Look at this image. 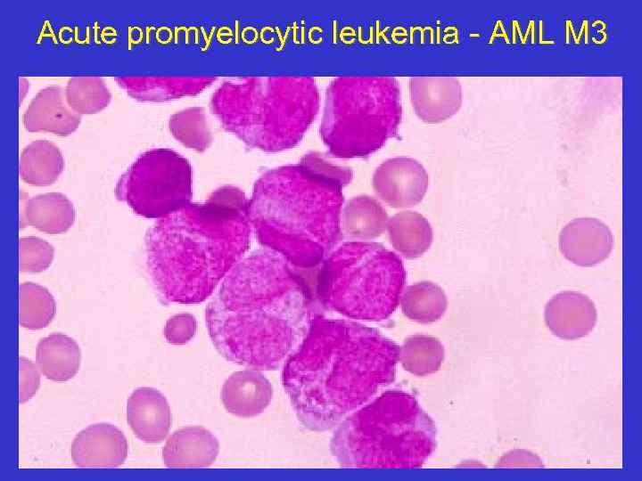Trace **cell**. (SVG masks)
Segmentation results:
<instances>
[{
  "label": "cell",
  "instance_id": "obj_9",
  "mask_svg": "<svg viewBox=\"0 0 642 481\" xmlns=\"http://www.w3.org/2000/svg\"><path fill=\"white\" fill-rule=\"evenodd\" d=\"M128 453L125 435L105 422L82 429L70 446L72 461L80 468H117L125 462Z\"/></svg>",
  "mask_w": 642,
  "mask_h": 481
},
{
  "label": "cell",
  "instance_id": "obj_26",
  "mask_svg": "<svg viewBox=\"0 0 642 481\" xmlns=\"http://www.w3.org/2000/svg\"><path fill=\"white\" fill-rule=\"evenodd\" d=\"M29 88V83L25 78H20V99L21 102L24 99Z\"/></svg>",
  "mask_w": 642,
  "mask_h": 481
},
{
  "label": "cell",
  "instance_id": "obj_22",
  "mask_svg": "<svg viewBox=\"0 0 642 481\" xmlns=\"http://www.w3.org/2000/svg\"><path fill=\"white\" fill-rule=\"evenodd\" d=\"M206 114L199 107L188 108L173 114L169 120L171 134L185 145L202 150L209 142Z\"/></svg>",
  "mask_w": 642,
  "mask_h": 481
},
{
  "label": "cell",
  "instance_id": "obj_8",
  "mask_svg": "<svg viewBox=\"0 0 642 481\" xmlns=\"http://www.w3.org/2000/svg\"><path fill=\"white\" fill-rule=\"evenodd\" d=\"M409 97L416 115L422 121L439 124L460 110L462 86L454 77H414L409 80Z\"/></svg>",
  "mask_w": 642,
  "mask_h": 481
},
{
  "label": "cell",
  "instance_id": "obj_15",
  "mask_svg": "<svg viewBox=\"0 0 642 481\" xmlns=\"http://www.w3.org/2000/svg\"><path fill=\"white\" fill-rule=\"evenodd\" d=\"M219 452L217 437L200 426L176 430L162 449V461L169 468L210 467Z\"/></svg>",
  "mask_w": 642,
  "mask_h": 481
},
{
  "label": "cell",
  "instance_id": "obj_20",
  "mask_svg": "<svg viewBox=\"0 0 642 481\" xmlns=\"http://www.w3.org/2000/svg\"><path fill=\"white\" fill-rule=\"evenodd\" d=\"M66 102L78 115L95 114L111 101V93L104 80L98 77H74L64 88Z\"/></svg>",
  "mask_w": 642,
  "mask_h": 481
},
{
  "label": "cell",
  "instance_id": "obj_5",
  "mask_svg": "<svg viewBox=\"0 0 642 481\" xmlns=\"http://www.w3.org/2000/svg\"><path fill=\"white\" fill-rule=\"evenodd\" d=\"M202 211L189 208L158 222L145 238L146 265L165 302L195 304L212 291L218 276L204 257Z\"/></svg>",
  "mask_w": 642,
  "mask_h": 481
},
{
  "label": "cell",
  "instance_id": "obj_4",
  "mask_svg": "<svg viewBox=\"0 0 642 481\" xmlns=\"http://www.w3.org/2000/svg\"><path fill=\"white\" fill-rule=\"evenodd\" d=\"M401 119V90L395 77H341L326 90L320 133L336 155L365 156L393 137Z\"/></svg>",
  "mask_w": 642,
  "mask_h": 481
},
{
  "label": "cell",
  "instance_id": "obj_10",
  "mask_svg": "<svg viewBox=\"0 0 642 481\" xmlns=\"http://www.w3.org/2000/svg\"><path fill=\"white\" fill-rule=\"evenodd\" d=\"M597 312L585 294L563 291L553 296L545 307V322L562 339L573 340L588 335L596 326Z\"/></svg>",
  "mask_w": 642,
  "mask_h": 481
},
{
  "label": "cell",
  "instance_id": "obj_12",
  "mask_svg": "<svg viewBox=\"0 0 642 481\" xmlns=\"http://www.w3.org/2000/svg\"><path fill=\"white\" fill-rule=\"evenodd\" d=\"M127 420L134 434L148 444L162 442L171 427V410L166 397L157 389L138 387L127 403Z\"/></svg>",
  "mask_w": 642,
  "mask_h": 481
},
{
  "label": "cell",
  "instance_id": "obj_2",
  "mask_svg": "<svg viewBox=\"0 0 642 481\" xmlns=\"http://www.w3.org/2000/svg\"><path fill=\"white\" fill-rule=\"evenodd\" d=\"M300 317L297 291L277 280H233L207 310L210 335L219 354L259 371L284 365L297 347Z\"/></svg>",
  "mask_w": 642,
  "mask_h": 481
},
{
  "label": "cell",
  "instance_id": "obj_1",
  "mask_svg": "<svg viewBox=\"0 0 642 481\" xmlns=\"http://www.w3.org/2000/svg\"><path fill=\"white\" fill-rule=\"evenodd\" d=\"M348 328L322 324L283 365V387L301 423L326 430L364 401L384 370L383 355H364V345Z\"/></svg>",
  "mask_w": 642,
  "mask_h": 481
},
{
  "label": "cell",
  "instance_id": "obj_23",
  "mask_svg": "<svg viewBox=\"0 0 642 481\" xmlns=\"http://www.w3.org/2000/svg\"><path fill=\"white\" fill-rule=\"evenodd\" d=\"M54 249L47 241L34 236L20 240V269L26 273H39L53 262Z\"/></svg>",
  "mask_w": 642,
  "mask_h": 481
},
{
  "label": "cell",
  "instance_id": "obj_14",
  "mask_svg": "<svg viewBox=\"0 0 642 481\" xmlns=\"http://www.w3.org/2000/svg\"><path fill=\"white\" fill-rule=\"evenodd\" d=\"M272 396L271 383L255 369L234 372L225 380L221 388L225 409L241 418L260 414L268 406Z\"/></svg>",
  "mask_w": 642,
  "mask_h": 481
},
{
  "label": "cell",
  "instance_id": "obj_17",
  "mask_svg": "<svg viewBox=\"0 0 642 481\" xmlns=\"http://www.w3.org/2000/svg\"><path fill=\"white\" fill-rule=\"evenodd\" d=\"M80 362L78 344L65 334L53 333L37 343L36 364L50 380L63 382L72 379L79 370Z\"/></svg>",
  "mask_w": 642,
  "mask_h": 481
},
{
  "label": "cell",
  "instance_id": "obj_6",
  "mask_svg": "<svg viewBox=\"0 0 642 481\" xmlns=\"http://www.w3.org/2000/svg\"><path fill=\"white\" fill-rule=\"evenodd\" d=\"M190 195L189 163L166 149L142 153L121 175L115 187L118 200L148 218L179 208L189 200Z\"/></svg>",
  "mask_w": 642,
  "mask_h": 481
},
{
  "label": "cell",
  "instance_id": "obj_3",
  "mask_svg": "<svg viewBox=\"0 0 642 481\" xmlns=\"http://www.w3.org/2000/svg\"><path fill=\"white\" fill-rule=\"evenodd\" d=\"M319 102L312 77L244 78L220 86L210 109L224 127L242 138L291 145L315 120Z\"/></svg>",
  "mask_w": 642,
  "mask_h": 481
},
{
  "label": "cell",
  "instance_id": "obj_16",
  "mask_svg": "<svg viewBox=\"0 0 642 481\" xmlns=\"http://www.w3.org/2000/svg\"><path fill=\"white\" fill-rule=\"evenodd\" d=\"M210 77H120L117 85L133 99L162 102L202 93L213 82Z\"/></svg>",
  "mask_w": 642,
  "mask_h": 481
},
{
  "label": "cell",
  "instance_id": "obj_25",
  "mask_svg": "<svg viewBox=\"0 0 642 481\" xmlns=\"http://www.w3.org/2000/svg\"><path fill=\"white\" fill-rule=\"evenodd\" d=\"M40 371L37 364L25 358H20V403L30 400L40 386Z\"/></svg>",
  "mask_w": 642,
  "mask_h": 481
},
{
  "label": "cell",
  "instance_id": "obj_24",
  "mask_svg": "<svg viewBox=\"0 0 642 481\" xmlns=\"http://www.w3.org/2000/svg\"><path fill=\"white\" fill-rule=\"evenodd\" d=\"M195 330L194 317L188 314H181L173 316L167 322L164 335L169 343L184 345L193 338Z\"/></svg>",
  "mask_w": 642,
  "mask_h": 481
},
{
  "label": "cell",
  "instance_id": "obj_7",
  "mask_svg": "<svg viewBox=\"0 0 642 481\" xmlns=\"http://www.w3.org/2000/svg\"><path fill=\"white\" fill-rule=\"evenodd\" d=\"M609 227L597 218H575L565 224L559 235V249L572 264L591 267L605 260L613 248Z\"/></svg>",
  "mask_w": 642,
  "mask_h": 481
},
{
  "label": "cell",
  "instance_id": "obj_19",
  "mask_svg": "<svg viewBox=\"0 0 642 481\" xmlns=\"http://www.w3.org/2000/svg\"><path fill=\"white\" fill-rule=\"evenodd\" d=\"M63 169L64 159L61 150L47 140L33 141L21 154L20 175L30 185H51Z\"/></svg>",
  "mask_w": 642,
  "mask_h": 481
},
{
  "label": "cell",
  "instance_id": "obj_11",
  "mask_svg": "<svg viewBox=\"0 0 642 481\" xmlns=\"http://www.w3.org/2000/svg\"><path fill=\"white\" fill-rule=\"evenodd\" d=\"M81 116L68 105L64 89L51 86L41 89L30 101L22 116V123L29 132L50 133L66 136L75 132Z\"/></svg>",
  "mask_w": 642,
  "mask_h": 481
},
{
  "label": "cell",
  "instance_id": "obj_21",
  "mask_svg": "<svg viewBox=\"0 0 642 481\" xmlns=\"http://www.w3.org/2000/svg\"><path fill=\"white\" fill-rule=\"evenodd\" d=\"M56 314V304L49 290L37 283L20 286V324L29 330L46 327Z\"/></svg>",
  "mask_w": 642,
  "mask_h": 481
},
{
  "label": "cell",
  "instance_id": "obj_18",
  "mask_svg": "<svg viewBox=\"0 0 642 481\" xmlns=\"http://www.w3.org/2000/svg\"><path fill=\"white\" fill-rule=\"evenodd\" d=\"M75 217L73 204L60 192L43 193L27 200L21 214L22 225H30L50 234L68 231Z\"/></svg>",
  "mask_w": 642,
  "mask_h": 481
},
{
  "label": "cell",
  "instance_id": "obj_13",
  "mask_svg": "<svg viewBox=\"0 0 642 481\" xmlns=\"http://www.w3.org/2000/svg\"><path fill=\"white\" fill-rule=\"evenodd\" d=\"M428 176L422 166L411 159L398 158L383 163L374 177L376 192L392 204H411L424 194Z\"/></svg>",
  "mask_w": 642,
  "mask_h": 481
}]
</instances>
